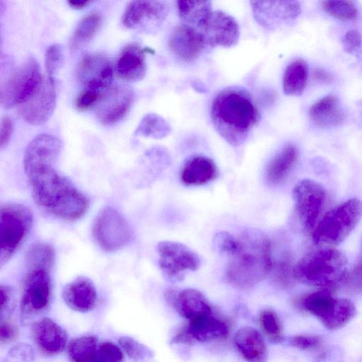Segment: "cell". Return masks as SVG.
<instances>
[{
    "mask_svg": "<svg viewBox=\"0 0 362 362\" xmlns=\"http://www.w3.org/2000/svg\"><path fill=\"white\" fill-rule=\"evenodd\" d=\"M35 202L48 213L66 221L81 218L89 208V201L54 165H45L25 172Z\"/></svg>",
    "mask_w": 362,
    "mask_h": 362,
    "instance_id": "cell-1",
    "label": "cell"
},
{
    "mask_svg": "<svg viewBox=\"0 0 362 362\" xmlns=\"http://www.w3.org/2000/svg\"><path fill=\"white\" fill-rule=\"evenodd\" d=\"M210 114L218 134L233 146L246 141L260 118L249 93L238 87L221 91L212 102Z\"/></svg>",
    "mask_w": 362,
    "mask_h": 362,
    "instance_id": "cell-2",
    "label": "cell"
},
{
    "mask_svg": "<svg viewBox=\"0 0 362 362\" xmlns=\"http://www.w3.org/2000/svg\"><path fill=\"white\" fill-rule=\"evenodd\" d=\"M238 242V249L226 268L225 279L233 287L249 289L271 272L272 243L264 233L255 228L245 230Z\"/></svg>",
    "mask_w": 362,
    "mask_h": 362,
    "instance_id": "cell-3",
    "label": "cell"
},
{
    "mask_svg": "<svg viewBox=\"0 0 362 362\" xmlns=\"http://www.w3.org/2000/svg\"><path fill=\"white\" fill-rule=\"evenodd\" d=\"M347 269L348 261L342 252L324 248L303 257L294 264L293 276L303 284L329 288L345 279Z\"/></svg>",
    "mask_w": 362,
    "mask_h": 362,
    "instance_id": "cell-4",
    "label": "cell"
},
{
    "mask_svg": "<svg viewBox=\"0 0 362 362\" xmlns=\"http://www.w3.org/2000/svg\"><path fill=\"white\" fill-rule=\"evenodd\" d=\"M362 216V202L352 198L327 212L313 232V242L331 247L342 243L355 228Z\"/></svg>",
    "mask_w": 362,
    "mask_h": 362,
    "instance_id": "cell-5",
    "label": "cell"
},
{
    "mask_svg": "<svg viewBox=\"0 0 362 362\" xmlns=\"http://www.w3.org/2000/svg\"><path fill=\"white\" fill-rule=\"evenodd\" d=\"M300 304L329 330L344 327L356 313L355 305L350 300L334 297L327 290L305 295L300 299Z\"/></svg>",
    "mask_w": 362,
    "mask_h": 362,
    "instance_id": "cell-6",
    "label": "cell"
},
{
    "mask_svg": "<svg viewBox=\"0 0 362 362\" xmlns=\"http://www.w3.org/2000/svg\"><path fill=\"white\" fill-rule=\"evenodd\" d=\"M0 214V264L2 266L28 235L33 224V214L25 206L16 203L2 205Z\"/></svg>",
    "mask_w": 362,
    "mask_h": 362,
    "instance_id": "cell-7",
    "label": "cell"
},
{
    "mask_svg": "<svg viewBox=\"0 0 362 362\" xmlns=\"http://www.w3.org/2000/svg\"><path fill=\"white\" fill-rule=\"evenodd\" d=\"M42 78L37 62L28 58L1 83V105L6 109L20 105L34 93Z\"/></svg>",
    "mask_w": 362,
    "mask_h": 362,
    "instance_id": "cell-8",
    "label": "cell"
},
{
    "mask_svg": "<svg viewBox=\"0 0 362 362\" xmlns=\"http://www.w3.org/2000/svg\"><path fill=\"white\" fill-rule=\"evenodd\" d=\"M94 239L105 252H115L130 241L132 230L122 214L111 206H105L96 215L92 228Z\"/></svg>",
    "mask_w": 362,
    "mask_h": 362,
    "instance_id": "cell-9",
    "label": "cell"
},
{
    "mask_svg": "<svg viewBox=\"0 0 362 362\" xmlns=\"http://www.w3.org/2000/svg\"><path fill=\"white\" fill-rule=\"evenodd\" d=\"M292 197L300 223L305 230H313L326 203L325 189L315 181L304 179L293 187Z\"/></svg>",
    "mask_w": 362,
    "mask_h": 362,
    "instance_id": "cell-10",
    "label": "cell"
},
{
    "mask_svg": "<svg viewBox=\"0 0 362 362\" xmlns=\"http://www.w3.org/2000/svg\"><path fill=\"white\" fill-rule=\"evenodd\" d=\"M157 250L160 269L170 280H182L187 272L195 271L200 265L199 255L182 243L162 241L158 243Z\"/></svg>",
    "mask_w": 362,
    "mask_h": 362,
    "instance_id": "cell-11",
    "label": "cell"
},
{
    "mask_svg": "<svg viewBox=\"0 0 362 362\" xmlns=\"http://www.w3.org/2000/svg\"><path fill=\"white\" fill-rule=\"evenodd\" d=\"M52 296L50 272L35 269L27 270L25 276L21 310L23 314H37L49 305Z\"/></svg>",
    "mask_w": 362,
    "mask_h": 362,
    "instance_id": "cell-12",
    "label": "cell"
},
{
    "mask_svg": "<svg viewBox=\"0 0 362 362\" xmlns=\"http://www.w3.org/2000/svg\"><path fill=\"white\" fill-rule=\"evenodd\" d=\"M56 88L54 77H43L34 93L18 106L22 118L32 125L45 123L54 112Z\"/></svg>",
    "mask_w": 362,
    "mask_h": 362,
    "instance_id": "cell-13",
    "label": "cell"
},
{
    "mask_svg": "<svg viewBox=\"0 0 362 362\" xmlns=\"http://www.w3.org/2000/svg\"><path fill=\"white\" fill-rule=\"evenodd\" d=\"M76 76L84 88L104 91L112 82L111 62L104 54L86 53L78 62Z\"/></svg>",
    "mask_w": 362,
    "mask_h": 362,
    "instance_id": "cell-14",
    "label": "cell"
},
{
    "mask_svg": "<svg viewBox=\"0 0 362 362\" xmlns=\"http://www.w3.org/2000/svg\"><path fill=\"white\" fill-rule=\"evenodd\" d=\"M134 98V91L130 87L124 85L111 86L104 90L95 106L98 119L105 125L118 122L129 112Z\"/></svg>",
    "mask_w": 362,
    "mask_h": 362,
    "instance_id": "cell-15",
    "label": "cell"
},
{
    "mask_svg": "<svg viewBox=\"0 0 362 362\" xmlns=\"http://www.w3.org/2000/svg\"><path fill=\"white\" fill-rule=\"evenodd\" d=\"M199 30L206 45L213 47H230L239 40L238 22L233 16L220 10L212 11Z\"/></svg>",
    "mask_w": 362,
    "mask_h": 362,
    "instance_id": "cell-16",
    "label": "cell"
},
{
    "mask_svg": "<svg viewBox=\"0 0 362 362\" xmlns=\"http://www.w3.org/2000/svg\"><path fill=\"white\" fill-rule=\"evenodd\" d=\"M228 334L226 322L209 314L189 320L172 339V343L191 344L195 340L208 341L224 339Z\"/></svg>",
    "mask_w": 362,
    "mask_h": 362,
    "instance_id": "cell-17",
    "label": "cell"
},
{
    "mask_svg": "<svg viewBox=\"0 0 362 362\" xmlns=\"http://www.w3.org/2000/svg\"><path fill=\"white\" fill-rule=\"evenodd\" d=\"M250 5L257 22L268 30L296 18L301 12L300 5L296 1H251Z\"/></svg>",
    "mask_w": 362,
    "mask_h": 362,
    "instance_id": "cell-18",
    "label": "cell"
},
{
    "mask_svg": "<svg viewBox=\"0 0 362 362\" xmlns=\"http://www.w3.org/2000/svg\"><path fill=\"white\" fill-rule=\"evenodd\" d=\"M169 6L166 2L138 0L131 1L122 16V23L129 28L141 25L156 28L166 18Z\"/></svg>",
    "mask_w": 362,
    "mask_h": 362,
    "instance_id": "cell-19",
    "label": "cell"
},
{
    "mask_svg": "<svg viewBox=\"0 0 362 362\" xmlns=\"http://www.w3.org/2000/svg\"><path fill=\"white\" fill-rule=\"evenodd\" d=\"M62 142L48 134L36 136L28 145L23 157L24 171L35 168L54 165L62 151Z\"/></svg>",
    "mask_w": 362,
    "mask_h": 362,
    "instance_id": "cell-20",
    "label": "cell"
},
{
    "mask_svg": "<svg viewBox=\"0 0 362 362\" xmlns=\"http://www.w3.org/2000/svg\"><path fill=\"white\" fill-rule=\"evenodd\" d=\"M202 33L197 28L181 23L173 30L169 38L170 50L185 62L198 58L206 46Z\"/></svg>",
    "mask_w": 362,
    "mask_h": 362,
    "instance_id": "cell-21",
    "label": "cell"
},
{
    "mask_svg": "<svg viewBox=\"0 0 362 362\" xmlns=\"http://www.w3.org/2000/svg\"><path fill=\"white\" fill-rule=\"evenodd\" d=\"M165 298L180 315L189 320L212 314L209 301L197 289L185 288L179 291L170 289L165 291Z\"/></svg>",
    "mask_w": 362,
    "mask_h": 362,
    "instance_id": "cell-22",
    "label": "cell"
},
{
    "mask_svg": "<svg viewBox=\"0 0 362 362\" xmlns=\"http://www.w3.org/2000/svg\"><path fill=\"white\" fill-rule=\"evenodd\" d=\"M31 334L37 348L47 356L59 354L66 344V332L48 317L35 322L31 328Z\"/></svg>",
    "mask_w": 362,
    "mask_h": 362,
    "instance_id": "cell-23",
    "label": "cell"
},
{
    "mask_svg": "<svg viewBox=\"0 0 362 362\" xmlns=\"http://www.w3.org/2000/svg\"><path fill=\"white\" fill-rule=\"evenodd\" d=\"M62 298L71 309L77 312H88L96 304L97 291L88 278L78 276L64 287Z\"/></svg>",
    "mask_w": 362,
    "mask_h": 362,
    "instance_id": "cell-24",
    "label": "cell"
},
{
    "mask_svg": "<svg viewBox=\"0 0 362 362\" xmlns=\"http://www.w3.org/2000/svg\"><path fill=\"white\" fill-rule=\"evenodd\" d=\"M145 49L136 43L123 47L117 58L115 70L117 76L127 82L141 80L146 71Z\"/></svg>",
    "mask_w": 362,
    "mask_h": 362,
    "instance_id": "cell-25",
    "label": "cell"
},
{
    "mask_svg": "<svg viewBox=\"0 0 362 362\" xmlns=\"http://www.w3.org/2000/svg\"><path fill=\"white\" fill-rule=\"evenodd\" d=\"M235 345L247 362H267L268 350L262 334L255 328L243 327L234 337Z\"/></svg>",
    "mask_w": 362,
    "mask_h": 362,
    "instance_id": "cell-26",
    "label": "cell"
},
{
    "mask_svg": "<svg viewBox=\"0 0 362 362\" xmlns=\"http://www.w3.org/2000/svg\"><path fill=\"white\" fill-rule=\"evenodd\" d=\"M309 117L315 126L327 128L342 124L345 117L339 98L334 95H328L310 107Z\"/></svg>",
    "mask_w": 362,
    "mask_h": 362,
    "instance_id": "cell-27",
    "label": "cell"
},
{
    "mask_svg": "<svg viewBox=\"0 0 362 362\" xmlns=\"http://www.w3.org/2000/svg\"><path fill=\"white\" fill-rule=\"evenodd\" d=\"M217 175V168L213 160L197 156L185 163L180 172V180L187 186L202 185L214 180Z\"/></svg>",
    "mask_w": 362,
    "mask_h": 362,
    "instance_id": "cell-28",
    "label": "cell"
},
{
    "mask_svg": "<svg viewBox=\"0 0 362 362\" xmlns=\"http://www.w3.org/2000/svg\"><path fill=\"white\" fill-rule=\"evenodd\" d=\"M68 355L71 362H102L103 342L92 335L74 338L68 344Z\"/></svg>",
    "mask_w": 362,
    "mask_h": 362,
    "instance_id": "cell-29",
    "label": "cell"
},
{
    "mask_svg": "<svg viewBox=\"0 0 362 362\" xmlns=\"http://www.w3.org/2000/svg\"><path fill=\"white\" fill-rule=\"evenodd\" d=\"M298 156V149L293 144L285 146L269 162L266 178L270 184L281 182L295 165Z\"/></svg>",
    "mask_w": 362,
    "mask_h": 362,
    "instance_id": "cell-30",
    "label": "cell"
},
{
    "mask_svg": "<svg viewBox=\"0 0 362 362\" xmlns=\"http://www.w3.org/2000/svg\"><path fill=\"white\" fill-rule=\"evenodd\" d=\"M176 8L183 23L198 30L213 11L210 1H177Z\"/></svg>",
    "mask_w": 362,
    "mask_h": 362,
    "instance_id": "cell-31",
    "label": "cell"
},
{
    "mask_svg": "<svg viewBox=\"0 0 362 362\" xmlns=\"http://www.w3.org/2000/svg\"><path fill=\"white\" fill-rule=\"evenodd\" d=\"M308 78V66L301 59L292 62L285 69L283 89L287 95H300L304 91Z\"/></svg>",
    "mask_w": 362,
    "mask_h": 362,
    "instance_id": "cell-32",
    "label": "cell"
},
{
    "mask_svg": "<svg viewBox=\"0 0 362 362\" xmlns=\"http://www.w3.org/2000/svg\"><path fill=\"white\" fill-rule=\"evenodd\" d=\"M55 261L53 247L45 243H35L30 245L24 256L26 270L41 269L50 272Z\"/></svg>",
    "mask_w": 362,
    "mask_h": 362,
    "instance_id": "cell-33",
    "label": "cell"
},
{
    "mask_svg": "<svg viewBox=\"0 0 362 362\" xmlns=\"http://www.w3.org/2000/svg\"><path fill=\"white\" fill-rule=\"evenodd\" d=\"M102 25V16L98 12L86 15L77 24L70 40V48L76 50L88 42Z\"/></svg>",
    "mask_w": 362,
    "mask_h": 362,
    "instance_id": "cell-34",
    "label": "cell"
},
{
    "mask_svg": "<svg viewBox=\"0 0 362 362\" xmlns=\"http://www.w3.org/2000/svg\"><path fill=\"white\" fill-rule=\"evenodd\" d=\"M170 126L160 116L150 113L145 115L135 130V134L153 139H162L170 132Z\"/></svg>",
    "mask_w": 362,
    "mask_h": 362,
    "instance_id": "cell-35",
    "label": "cell"
},
{
    "mask_svg": "<svg viewBox=\"0 0 362 362\" xmlns=\"http://www.w3.org/2000/svg\"><path fill=\"white\" fill-rule=\"evenodd\" d=\"M293 268L291 257L288 254L283 255L275 262L273 260L271 272L275 284L281 288L293 286L295 281Z\"/></svg>",
    "mask_w": 362,
    "mask_h": 362,
    "instance_id": "cell-36",
    "label": "cell"
},
{
    "mask_svg": "<svg viewBox=\"0 0 362 362\" xmlns=\"http://www.w3.org/2000/svg\"><path fill=\"white\" fill-rule=\"evenodd\" d=\"M259 320L263 332L272 342L279 343L284 339L281 322L274 310H263L259 314Z\"/></svg>",
    "mask_w": 362,
    "mask_h": 362,
    "instance_id": "cell-37",
    "label": "cell"
},
{
    "mask_svg": "<svg viewBox=\"0 0 362 362\" xmlns=\"http://www.w3.org/2000/svg\"><path fill=\"white\" fill-rule=\"evenodd\" d=\"M323 9L329 16L341 21H352L358 16V10L351 1H325Z\"/></svg>",
    "mask_w": 362,
    "mask_h": 362,
    "instance_id": "cell-38",
    "label": "cell"
},
{
    "mask_svg": "<svg viewBox=\"0 0 362 362\" xmlns=\"http://www.w3.org/2000/svg\"><path fill=\"white\" fill-rule=\"evenodd\" d=\"M118 342L126 354L135 361H147L153 357V352L147 346L132 337H122Z\"/></svg>",
    "mask_w": 362,
    "mask_h": 362,
    "instance_id": "cell-39",
    "label": "cell"
},
{
    "mask_svg": "<svg viewBox=\"0 0 362 362\" xmlns=\"http://www.w3.org/2000/svg\"><path fill=\"white\" fill-rule=\"evenodd\" d=\"M64 55L60 45L52 44L48 47L45 54V65L47 76L53 77L64 64Z\"/></svg>",
    "mask_w": 362,
    "mask_h": 362,
    "instance_id": "cell-40",
    "label": "cell"
},
{
    "mask_svg": "<svg viewBox=\"0 0 362 362\" xmlns=\"http://www.w3.org/2000/svg\"><path fill=\"white\" fill-rule=\"evenodd\" d=\"M214 245L219 253L230 257L236 252L238 242V239L235 238L230 233L221 231L215 235Z\"/></svg>",
    "mask_w": 362,
    "mask_h": 362,
    "instance_id": "cell-41",
    "label": "cell"
},
{
    "mask_svg": "<svg viewBox=\"0 0 362 362\" xmlns=\"http://www.w3.org/2000/svg\"><path fill=\"white\" fill-rule=\"evenodd\" d=\"M103 92L104 91L84 88L76 99V108L78 111L83 112L91 107H95Z\"/></svg>",
    "mask_w": 362,
    "mask_h": 362,
    "instance_id": "cell-42",
    "label": "cell"
},
{
    "mask_svg": "<svg viewBox=\"0 0 362 362\" xmlns=\"http://www.w3.org/2000/svg\"><path fill=\"white\" fill-rule=\"evenodd\" d=\"M342 46L347 53L352 55H359L362 51V35L356 30H349L344 35Z\"/></svg>",
    "mask_w": 362,
    "mask_h": 362,
    "instance_id": "cell-43",
    "label": "cell"
},
{
    "mask_svg": "<svg viewBox=\"0 0 362 362\" xmlns=\"http://www.w3.org/2000/svg\"><path fill=\"white\" fill-rule=\"evenodd\" d=\"M288 344L301 350H313L322 344V338L317 335L298 334L288 338Z\"/></svg>",
    "mask_w": 362,
    "mask_h": 362,
    "instance_id": "cell-44",
    "label": "cell"
},
{
    "mask_svg": "<svg viewBox=\"0 0 362 362\" xmlns=\"http://www.w3.org/2000/svg\"><path fill=\"white\" fill-rule=\"evenodd\" d=\"M344 287L352 293H362V262L345 277Z\"/></svg>",
    "mask_w": 362,
    "mask_h": 362,
    "instance_id": "cell-45",
    "label": "cell"
},
{
    "mask_svg": "<svg viewBox=\"0 0 362 362\" xmlns=\"http://www.w3.org/2000/svg\"><path fill=\"white\" fill-rule=\"evenodd\" d=\"M13 133V123L11 118L4 115L0 124V146L4 148L8 144Z\"/></svg>",
    "mask_w": 362,
    "mask_h": 362,
    "instance_id": "cell-46",
    "label": "cell"
},
{
    "mask_svg": "<svg viewBox=\"0 0 362 362\" xmlns=\"http://www.w3.org/2000/svg\"><path fill=\"white\" fill-rule=\"evenodd\" d=\"M16 328L8 322H1L0 325V340L1 343L8 342L16 338Z\"/></svg>",
    "mask_w": 362,
    "mask_h": 362,
    "instance_id": "cell-47",
    "label": "cell"
},
{
    "mask_svg": "<svg viewBox=\"0 0 362 362\" xmlns=\"http://www.w3.org/2000/svg\"><path fill=\"white\" fill-rule=\"evenodd\" d=\"M1 293V311L7 308L11 304L13 298V291L12 288L7 286L1 284L0 286Z\"/></svg>",
    "mask_w": 362,
    "mask_h": 362,
    "instance_id": "cell-48",
    "label": "cell"
},
{
    "mask_svg": "<svg viewBox=\"0 0 362 362\" xmlns=\"http://www.w3.org/2000/svg\"><path fill=\"white\" fill-rule=\"evenodd\" d=\"M313 76L315 79L322 83H329L332 81L331 76L325 71L320 69H316L314 70Z\"/></svg>",
    "mask_w": 362,
    "mask_h": 362,
    "instance_id": "cell-49",
    "label": "cell"
},
{
    "mask_svg": "<svg viewBox=\"0 0 362 362\" xmlns=\"http://www.w3.org/2000/svg\"><path fill=\"white\" fill-rule=\"evenodd\" d=\"M91 2L92 1L90 0H69L67 1L70 7L76 10L86 7L91 4Z\"/></svg>",
    "mask_w": 362,
    "mask_h": 362,
    "instance_id": "cell-50",
    "label": "cell"
}]
</instances>
